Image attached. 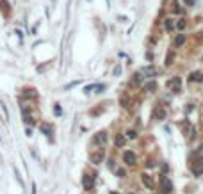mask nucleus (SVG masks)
I'll list each match as a JSON object with an SVG mask.
<instances>
[{"instance_id": "nucleus-1", "label": "nucleus", "mask_w": 203, "mask_h": 194, "mask_svg": "<svg viewBox=\"0 0 203 194\" xmlns=\"http://www.w3.org/2000/svg\"><path fill=\"white\" fill-rule=\"evenodd\" d=\"M189 169H191V173L194 176H201L203 175V155L201 153H191Z\"/></svg>"}, {"instance_id": "nucleus-2", "label": "nucleus", "mask_w": 203, "mask_h": 194, "mask_svg": "<svg viewBox=\"0 0 203 194\" xmlns=\"http://www.w3.org/2000/svg\"><path fill=\"white\" fill-rule=\"evenodd\" d=\"M96 185V173L94 171H86L82 176V187L86 191H93Z\"/></svg>"}, {"instance_id": "nucleus-3", "label": "nucleus", "mask_w": 203, "mask_h": 194, "mask_svg": "<svg viewBox=\"0 0 203 194\" xmlns=\"http://www.w3.org/2000/svg\"><path fill=\"white\" fill-rule=\"evenodd\" d=\"M123 164H125L126 167H136L137 166V153L136 151H132V150H126L123 151Z\"/></svg>"}, {"instance_id": "nucleus-4", "label": "nucleus", "mask_w": 203, "mask_h": 194, "mask_svg": "<svg viewBox=\"0 0 203 194\" xmlns=\"http://www.w3.org/2000/svg\"><path fill=\"white\" fill-rule=\"evenodd\" d=\"M89 160L93 162L94 166H98V164H102V162L105 160V150L100 146L98 150H94V151H91L89 153Z\"/></svg>"}, {"instance_id": "nucleus-5", "label": "nucleus", "mask_w": 203, "mask_h": 194, "mask_svg": "<svg viewBox=\"0 0 203 194\" xmlns=\"http://www.w3.org/2000/svg\"><path fill=\"white\" fill-rule=\"evenodd\" d=\"M159 185H160V191H162L164 194H171V192H173V182H171L166 175H160Z\"/></svg>"}, {"instance_id": "nucleus-6", "label": "nucleus", "mask_w": 203, "mask_h": 194, "mask_svg": "<svg viewBox=\"0 0 203 194\" xmlns=\"http://www.w3.org/2000/svg\"><path fill=\"white\" fill-rule=\"evenodd\" d=\"M141 183H143L146 189L153 191L155 189V178L150 175V173H141Z\"/></svg>"}, {"instance_id": "nucleus-7", "label": "nucleus", "mask_w": 203, "mask_h": 194, "mask_svg": "<svg viewBox=\"0 0 203 194\" xmlns=\"http://www.w3.org/2000/svg\"><path fill=\"white\" fill-rule=\"evenodd\" d=\"M105 141H107V132H105V130H100V132H96L93 135L91 144H93V146H102V144H105Z\"/></svg>"}, {"instance_id": "nucleus-8", "label": "nucleus", "mask_w": 203, "mask_h": 194, "mask_svg": "<svg viewBox=\"0 0 203 194\" xmlns=\"http://www.w3.org/2000/svg\"><path fill=\"white\" fill-rule=\"evenodd\" d=\"M22 98L23 100H32V102H36L38 100V91L34 87H25L22 91Z\"/></svg>"}, {"instance_id": "nucleus-9", "label": "nucleus", "mask_w": 203, "mask_h": 194, "mask_svg": "<svg viewBox=\"0 0 203 194\" xmlns=\"http://www.w3.org/2000/svg\"><path fill=\"white\" fill-rule=\"evenodd\" d=\"M39 130H41L45 135H48L50 141H54V125H52V123H41V125H39Z\"/></svg>"}, {"instance_id": "nucleus-10", "label": "nucleus", "mask_w": 203, "mask_h": 194, "mask_svg": "<svg viewBox=\"0 0 203 194\" xmlns=\"http://www.w3.org/2000/svg\"><path fill=\"white\" fill-rule=\"evenodd\" d=\"M144 80V77H143V73L141 71H137V73H134L132 75V78L128 80V87H137V86H141V82Z\"/></svg>"}, {"instance_id": "nucleus-11", "label": "nucleus", "mask_w": 203, "mask_h": 194, "mask_svg": "<svg viewBox=\"0 0 203 194\" xmlns=\"http://www.w3.org/2000/svg\"><path fill=\"white\" fill-rule=\"evenodd\" d=\"M141 73H143V77L153 78V77H157V75H159V70H157L155 66H152V64H150V66H144L143 70H141Z\"/></svg>"}, {"instance_id": "nucleus-12", "label": "nucleus", "mask_w": 203, "mask_h": 194, "mask_svg": "<svg viewBox=\"0 0 203 194\" xmlns=\"http://www.w3.org/2000/svg\"><path fill=\"white\" fill-rule=\"evenodd\" d=\"M125 144H126L125 134H116L114 135V146L116 148H125Z\"/></svg>"}, {"instance_id": "nucleus-13", "label": "nucleus", "mask_w": 203, "mask_h": 194, "mask_svg": "<svg viewBox=\"0 0 203 194\" xmlns=\"http://www.w3.org/2000/svg\"><path fill=\"white\" fill-rule=\"evenodd\" d=\"M166 118V109L164 107H155L153 109V119H157V121H162V119H164Z\"/></svg>"}, {"instance_id": "nucleus-14", "label": "nucleus", "mask_w": 203, "mask_h": 194, "mask_svg": "<svg viewBox=\"0 0 203 194\" xmlns=\"http://www.w3.org/2000/svg\"><path fill=\"white\" fill-rule=\"evenodd\" d=\"M189 82L192 84H201L203 82V73L201 71H192L191 75H189V78H187Z\"/></svg>"}, {"instance_id": "nucleus-15", "label": "nucleus", "mask_w": 203, "mask_h": 194, "mask_svg": "<svg viewBox=\"0 0 203 194\" xmlns=\"http://www.w3.org/2000/svg\"><path fill=\"white\" fill-rule=\"evenodd\" d=\"M185 41H187V36H185V34H176L175 41H173V46H175V48H182V46L185 45Z\"/></svg>"}, {"instance_id": "nucleus-16", "label": "nucleus", "mask_w": 203, "mask_h": 194, "mask_svg": "<svg viewBox=\"0 0 203 194\" xmlns=\"http://www.w3.org/2000/svg\"><path fill=\"white\" fill-rule=\"evenodd\" d=\"M164 29H166V32H173V30H175V20H173V18H166Z\"/></svg>"}, {"instance_id": "nucleus-17", "label": "nucleus", "mask_w": 203, "mask_h": 194, "mask_svg": "<svg viewBox=\"0 0 203 194\" xmlns=\"http://www.w3.org/2000/svg\"><path fill=\"white\" fill-rule=\"evenodd\" d=\"M180 84H182V82H180V78L175 77L173 80H169V82H168V86H169L173 91H180Z\"/></svg>"}, {"instance_id": "nucleus-18", "label": "nucleus", "mask_w": 203, "mask_h": 194, "mask_svg": "<svg viewBox=\"0 0 203 194\" xmlns=\"http://www.w3.org/2000/svg\"><path fill=\"white\" fill-rule=\"evenodd\" d=\"M144 91H148V93H153V91H157V82L155 80H150V82H146L143 86Z\"/></svg>"}, {"instance_id": "nucleus-19", "label": "nucleus", "mask_w": 203, "mask_h": 194, "mask_svg": "<svg viewBox=\"0 0 203 194\" xmlns=\"http://www.w3.org/2000/svg\"><path fill=\"white\" fill-rule=\"evenodd\" d=\"M185 27H187V20H185V18H178V20L175 22V29H176V30H180V32H182Z\"/></svg>"}, {"instance_id": "nucleus-20", "label": "nucleus", "mask_w": 203, "mask_h": 194, "mask_svg": "<svg viewBox=\"0 0 203 194\" xmlns=\"http://www.w3.org/2000/svg\"><path fill=\"white\" fill-rule=\"evenodd\" d=\"M125 137L126 139H137V130H134V128H126V130H125Z\"/></svg>"}, {"instance_id": "nucleus-21", "label": "nucleus", "mask_w": 203, "mask_h": 194, "mask_svg": "<svg viewBox=\"0 0 203 194\" xmlns=\"http://www.w3.org/2000/svg\"><path fill=\"white\" fill-rule=\"evenodd\" d=\"M173 61H175V54H173V50H169L168 52V55H166V66H171L173 64Z\"/></svg>"}, {"instance_id": "nucleus-22", "label": "nucleus", "mask_w": 203, "mask_h": 194, "mask_svg": "<svg viewBox=\"0 0 203 194\" xmlns=\"http://www.w3.org/2000/svg\"><path fill=\"white\" fill-rule=\"evenodd\" d=\"M191 127H192V125H191V123H189V121H184V123H182V125H180V128H182V132L185 134V135H187V132H189V130H191Z\"/></svg>"}, {"instance_id": "nucleus-23", "label": "nucleus", "mask_w": 203, "mask_h": 194, "mask_svg": "<svg viewBox=\"0 0 203 194\" xmlns=\"http://www.w3.org/2000/svg\"><path fill=\"white\" fill-rule=\"evenodd\" d=\"M171 9H173V13H176V14H180V13H184V9L180 7V4H178V2H173V6H171Z\"/></svg>"}, {"instance_id": "nucleus-24", "label": "nucleus", "mask_w": 203, "mask_h": 194, "mask_svg": "<svg viewBox=\"0 0 203 194\" xmlns=\"http://www.w3.org/2000/svg\"><path fill=\"white\" fill-rule=\"evenodd\" d=\"M114 171H116V175H118L120 178H125L126 176V169H123V167H116Z\"/></svg>"}, {"instance_id": "nucleus-25", "label": "nucleus", "mask_w": 203, "mask_h": 194, "mask_svg": "<svg viewBox=\"0 0 203 194\" xmlns=\"http://www.w3.org/2000/svg\"><path fill=\"white\" fill-rule=\"evenodd\" d=\"M54 114L55 116H61V114H62V107H61L59 103H54Z\"/></svg>"}, {"instance_id": "nucleus-26", "label": "nucleus", "mask_w": 203, "mask_h": 194, "mask_svg": "<svg viewBox=\"0 0 203 194\" xmlns=\"http://www.w3.org/2000/svg\"><path fill=\"white\" fill-rule=\"evenodd\" d=\"M121 105L123 107H128V96H126V94H123V96H121Z\"/></svg>"}, {"instance_id": "nucleus-27", "label": "nucleus", "mask_w": 203, "mask_h": 194, "mask_svg": "<svg viewBox=\"0 0 203 194\" xmlns=\"http://www.w3.org/2000/svg\"><path fill=\"white\" fill-rule=\"evenodd\" d=\"M94 86H96V84H91V86H88V87L84 89V93H91V91L94 89Z\"/></svg>"}, {"instance_id": "nucleus-28", "label": "nucleus", "mask_w": 203, "mask_h": 194, "mask_svg": "<svg viewBox=\"0 0 203 194\" xmlns=\"http://www.w3.org/2000/svg\"><path fill=\"white\" fill-rule=\"evenodd\" d=\"M184 4H185V6H194V4H196V0H184Z\"/></svg>"}, {"instance_id": "nucleus-29", "label": "nucleus", "mask_w": 203, "mask_h": 194, "mask_svg": "<svg viewBox=\"0 0 203 194\" xmlns=\"http://www.w3.org/2000/svg\"><path fill=\"white\" fill-rule=\"evenodd\" d=\"M109 167L114 171V160H112V159H109Z\"/></svg>"}, {"instance_id": "nucleus-30", "label": "nucleus", "mask_w": 203, "mask_h": 194, "mask_svg": "<svg viewBox=\"0 0 203 194\" xmlns=\"http://www.w3.org/2000/svg\"><path fill=\"white\" fill-rule=\"evenodd\" d=\"M25 134H27L29 137H30V135H32V128H27V130H25Z\"/></svg>"}, {"instance_id": "nucleus-31", "label": "nucleus", "mask_w": 203, "mask_h": 194, "mask_svg": "<svg viewBox=\"0 0 203 194\" xmlns=\"http://www.w3.org/2000/svg\"><path fill=\"white\" fill-rule=\"evenodd\" d=\"M192 111V105H189V107H185V114H189V112Z\"/></svg>"}, {"instance_id": "nucleus-32", "label": "nucleus", "mask_w": 203, "mask_h": 194, "mask_svg": "<svg viewBox=\"0 0 203 194\" xmlns=\"http://www.w3.org/2000/svg\"><path fill=\"white\" fill-rule=\"evenodd\" d=\"M200 151H203V141H201V144H200Z\"/></svg>"}, {"instance_id": "nucleus-33", "label": "nucleus", "mask_w": 203, "mask_h": 194, "mask_svg": "<svg viewBox=\"0 0 203 194\" xmlns=\"http://www.w3.org/2000/svg\"><path fill=\"white\" fill-rule=\"evenodd\" d=\"M110 194H120V192H116V191H112V192H110Z\"/></svg>"}, {"instance_id": "nucleus-34", "label": "nucleus", "mask_w": 203, "mask_h": 194, "mask_svg": "<svg viewBox=\"0 0 203 194\" xmlns=\"http://www.w3.org/2000/svg\"><path fill=\"white\" fill-rule=\"evenodd\" d=\"M128 194H136V192H128Z\"/></svg>"}]
</instances>
